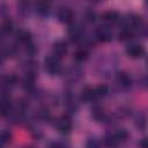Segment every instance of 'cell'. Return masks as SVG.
Listing matches in <instances>:
<instances>
[{
  "instance_id": "6da1fadb",
  "label": "cell",
  "mask_w": 148,
  "mask_h": 148,
  "mask_svg": "<svg viewBox=\"0 0 148 148\" xmlns=\"http://www.w3.org/2000/svg\"><path fill=\"white\" fill-rule=\"evenodd\" d=\"M45 69L50 74H58V73H60V71H61L60 59L54 57V56L47 57L45 59Z\"/></svg>"
},
{
  "instance_id": "7a4b0ae2",
  "label": "cell",
  "mask_w": 148,
  "mask_h": 148,
  "mask_svg": "<svg viewBox=\"0 0 148 148\" xmlns=\"http://www.w3.org/2000/svg\"><path fill=\"white\" fill-rule=\"evenodd\" d=\"M96 37L101 42H109L112 37L111 29L108 25H101L96 29Z\"/></svg>"
},
{
  "instance_id": "3957f363",
  "label": "cell",
  "mask_w": 148,
  "mask_h": 148,
  "mask_svg": "<svg viewBox=\"0 0 148 148\" xmlns=\"http://www.w3.org/2000/svg\"><path fill=\"white\" fill-rule=\"evenodd\" d=\"M126 53L132 57V58H138L141 57L145 53V49L141 44H136V43H131L127 47H126Z\"/></svg>"
},
{
  "instance_id": "277c9868",
  "label": "cell",
  "mask_w": 148,
  "mask_h": 148,
  "mask_svg": "<svg viewBox=\"0 0 148 148\" xmlns=\"http://www.w3.org/2000/svg\"><path fill=\"white\" fill-rule=\"evenodd\" d=\"M57 128H58V131L59 132H61V133H64V134H67V133H69L71 132V130H72V123H71V120H69V118L68 117H60L58 120H57Z\"/></svg>"
},
{
  "instance_id": "5b68a950",
  "label": "cell",
  "mask_w": 148,
  "mask_h": 148,
  "mask_svg": "<svg viewBox=\"0 0 148 148\" xmlns=\"http://www.w3.org/2000/svg\"><path fill=\"white\" fill-rule=\"evenodd\" d=\"M66 53H67V45L65 42L58 40L57 43H54V45L52 47V56L61 59Z\"/></svg>"
},
{
  "instance_id": "8992f818",
  "label": "cell",
  "mask_w": 148,
  "mask_h": 148,
  "mask_svg": "<svg viewBox=\"0 0 148 148\" xmlns=\"http://www.w3.org/2000/svg\"><path fill=\"white\" fill-rule=\"evenodd\" d=\"M81 99L84 102H91V101L97 99L96 94H95V88H90V87L83 88L81 91Z\"/></svg>"
},
{
  "instance_id": "52a82bcc",
  "label": "cell",
  "mask_w": 148,
  "mask_h": 148,
  "mask_svg": "<svg viewBox=\"0 0 148 148\" xmlns=\"http://www.w3.org/2000/svg\"><path fill=\"white\" fill-rule=\"evenodd\" d=\"M58 17L62 23H72L73 18H74V15H73V12L69 8H62L59 12Z\"/></svg>"
},
{
  "instance_id": "ba28073f",
  "label": "cell",
  "mask_w": 148,
  "mask_h": 148,
  "mask_svg": "<svg viewBox=\"0 0 148 148\" xmlns=\"http://www.w3.org/2000/svg\"><path fill=\"white\" fill-rule=\"evenodd\" d=\"M17 40H18V43H21V44H23L25 46H29V45L32 44V42H31V35L28 31H25V30L18 31V34H17Z\"/></svg>"
},
{
  "instance_id": "9c48e42d",
  "label": "cell",
  "mask_w": 148,
  "mask_h": 148,
  "mask_svg": "<svg viewBox=\"0 0 148 148\" xmlns=\"http://www.w3.org/2000/svg\"><path fill=\"white\" fill-rule=\"evenodd\" d=\"M82 35H83V29L80 25H74L69 29V37L73 42H76V40L81 39Z\"/></svg>"
},
{
  "instance_id": "30bf717a",
  "label": "cell",
  "mask_w": 148,
  "mask_h": 148,
  "mask_svg": "<svg viewBox=\"0 0 148 148\" xmlns=\"http://www.w3.org/2000/svg\"><path fill=\"white\" fill-rule=\"evenodd\" d=\"M104 145L106 146V147H109V148H113V147H116V146H118V143L120 142L119 140H118V138L116 136V134L113 133V134H109V135H106L105 138H104Z\"/></svg>"
},
{
  "instance_id": "8fae6325",
  "label": "cell",
  "mask_w": 148,
  "mask_h": 148,
  "mask_svg": "<svg viewBox=\"0 0 148 148\" xmlns=\"http://www.w3.org/2000/svg\"><path fill=\"white\" fill-rule=\"evenodd\" d=\"M117 81H118V83H119L121 87H125V88L130 87V86H131V82H132L130 75L126 74V73H119L118 76H117Z\"/></svg>"
},
{
  "instance_id": "7c38bea8",
  "label": "cell",
  "mask_w": 148,
  "mask_h": 148,
  "mask_svg": "<svg viewBox=\"0 0 148 148\" xmlns=\"http://www.w3.org/2000/svg\"><path fill=\"white\" fill-rule=\"evenodd\" d=\"M16 82H17V77L14 74H8L2 79V84L3 87H7V88H12L13 86L16 84Z\"/></svg>"
},
{
  "instance_id": "4fadbf2b",
  "label": "cell",
  "mask_w": 148,
  "mask_h": 148,
  "mask_svg": "<svg viewBox=\"0 0 148 148\" xmlns=\"http://www.w3.org/2000/svg\"><path fill=\"white\" fill-rule=\"evenodd\" d=\"M103 18L105 22L108 23H116L118 20H119V15L117 12H113V10H110V12H106L104 15H103Z\"/></svg>"
},
{
  "instance_id": "5bb4252c",
  "label": "cell",
  "mask_w": 148,
  "mask_h": 148,
  "mask_svg": "<svg viewBox=\"0 0 148 148\" xmlns=\"http://www.w3.org/2000/svg\"><path fill=\"white\" fill-rule=\"evenodd\" d=\"M132 36H133V31H132V29L128 28V27L124 28V29L119 32V39H121V40H128Z\"/></svg>"
},
{
  "instance_id": "9a60e30c",
  "label": "cell",
  "mask_w": 148,
  "mask_h": 148,
  "mask_svg": "<svg viewBox=\"0 0 148 148\" xmlns=\"http://www.w3.org/2000/svg\"><path fill=\"white\" fill-rule=\"evenodd\" d=\"M49 8H50V5H49L47 2H38V3H36V10H37V13H39L40 15L47 14Z\"/></svg>"
},
{
  "instance_id": "2e32d148",
  "label": "cell",
  "mask_w": 148,
  "mask_h": 148,
  "mask_svg": "<svg viewBox=\"0 0 148 148\" xmlns=\"http://www.w3.org/2000/svg\"><path fill=\"white\" fill-rule=\"evenodd\" d=\"M108 91H109V89H108V87L104 86V84H101V86H98V87L95 88V94H96V97H97V98L104 97V96L108 94Z\"/></svg>"
},
{
  "instance_id": "e0dca14e",
  "label": "cell",
  "mask_w": 148,
  "mask_h": 148,
  "mask_svg": "<svg viewBox=\"0 0 148 148\" xmlns=\"http://www.w3.org/2000/svg\"><path fill=\"white\" fill-rule=\"evenodd\" d=\"M13 29V23L10 20H5L2 22V25H1V30L3 34H9Z\"/></svg>"
},
{
  "instance_id": "ac0fdd59",
  "label": "cell",
  "mask_w": 148,
  "mask_h": 148,
  "mask_svg": "<svg viewBox=\"0 0 148 148\" xmlns=\"http://www.w3.org/2000/svg\"><path fill=\"white\" fill-rule=\"evenodd\" d=\"M87 56H88L87 51H86V50H83V49H81V50H77V51L75 52L74 58H75L77 61H82V60H84V59L87 58Z\"/></svg>"
},
{
  "instance_id": "d6986e66",
  "label": "cell",
  "mask_w": 148,
  "mask_h": 148,
  "mask_svg": "<svg viewBox=\"0 0 148 148\" xmlns=\"http://www.w3.org/2000/svg\"><path fill=\"white\" fill-rule=\"evenodd\" d=\"M92 117L96 119V120H99V119H102L103 118V110L101 109V108H95L94 110H92Z\"/></svg>"
},
{
  "instance_id": "ffe728a7",
  "label": "cell",
  "mask_w": 148,
  "mask_h": 148,
  "mask_svg": "<svg viewBox=\"0 0 148 148\" xmlns=\"http://www.w3.org/2000/svg\"><path fill=\"white\" fill-rule=\"evenodd\" d=\"M9 141H10V133L8 131H2V133H1V142H2V145L7 143Z\"/></svg>"
},
{
  "instance_id": "44dd1931",
  "label": "cell",
  "mask_w": 148,
  "mask_h": 148,
  "mask_svg": "<svg viewBox=\"0 0 148 148\" xmlns=\"http://www.w3.org/2000/svg\"><path fill=\"white\" fill-rule=\"evenodd\" d=\"M86 148H99V142L95 139H90V140H88Z\"/></svg>"
},
{
  "instance_id": "7402d4cb",
  "label": "cell",
  "mask_w": 148,
  "mask_h": 148,
  "mask_svg": "<svg viewBox=\"0 0 148 148\" xmlns=\"http://www.w3.org/2000/svg\"><path fill=\"white\" fill-rule=\"evenodd\" d=\"M140 147L141 148H148V138H143L140 142Z\"/></svg>"
},
{
  "instance_id": "603a6c76",
  "label": "cell",
  "mask_w": 148,
  "mask_h": 148,
  "mask_svg": "<svg viewBox=\"0 0 148 148\" xmlns=\"http://www.w3.org/2000/svg\"><path fill=\"white\" fill-rule=\"evenodd\" d=\"M94 17H95V14H94V13L90 12V13L87 14V18H88V21H94V20H95Z\"/></svg>"
},
{
  "instance_id": "cb8c5ba5",
  "label": "cell",
  "mask_w": 148,
  "mask_h": 148,
  "mask_svg": "<svg viewBox=\"0 0 148 148\" xmlns=\"http://www.w3.org/2000/svg\"><path fill=\"white\" fill-rule=\"evenodd\" d=\"M27 148H32V147H27Z\"/></svg>"
},
{
  "instance_id": "d4e9b609",
  "label": "cell",
  "mask_w": 148,
  "mask_h": 148,
  "mask_svg": "<svg viewBox=\"0 0 148 148\" xmlns=\"http://www.w3.org/2000/svg\"><path fill=\"white\" fill-rule=\"evenodd\" d=\"M147 34H148V31H147Z\"/></svg>"
}]
</instances>
